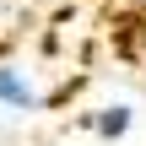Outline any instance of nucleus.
<instances>
[{
	"label": "nucleus",
	"instance_id": "7ed1b4c3",
	"mask_svg": "<svg viewBox=\"0 0 146 146\" xmlns=\"http://www.w3.org/2000/svg\"><path fill=\"white\" fill-rule=\"evenodd\" d=\"M125 5H130V16H135V22H146V0H125Z\"/></svg>",
	"mask_w": 146,
	"mask_h": 146
},
{
	"label": "nucleus",
	"instance_id": "f03ea898",
	"mask_svg": "<svg viewBox=\"0 0 146 146\" xmlns=\"http://www.w3.org/2000/svg\"><path fill=\"white\" fill-rule=\"evenodd\" d=\"M87 130H92L98 141H125V135L135 130V108H130V103H103V108L87 114Z\"/></svg>",
	"mask_w": 146,
	"mask_h": 146
},
{
	"label": "nucleus",
	"instance_id": "f257e3e1",
	"mask_svg": "<svg viewBox=\"0 0 146 146\" xmlns=\"http://www.w3.org/2000/svg\"><path fill=\"white\" fill-rule=\"evenodd\" d=\"M0 108H16V114H33V108H38L33 76H27L22 65H11V60H0Z\"/></svg>",
	"mask_w": 146,
	"mask_h": 146
}]
</instances>
